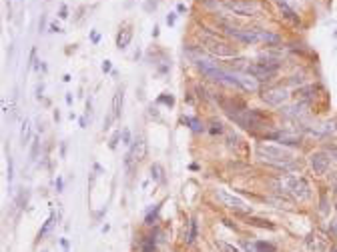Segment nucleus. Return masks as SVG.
Wrapping results in <instances>:
<instances>
[{
  "instance_id": "nucleus-1",
  "label": "nucleus",
  "mask_w": 337,
  "mask_h": 252,
  "mask_svg": "<svg viewBox=\"0 0 337 252\" xmlns=\"http://www.w3.org/2000/svg\"><path fill=\"white\" fill-rule=\"evenodd\" d=\"M255 154L261 162L279 168V170L291 172L295 168H299V162L295 158V152L289 148H285L283 144H267V142H259L255 146Z\"/></svg>"
},
{
  "instance_id": "nucleus-2",
  "label": "nucleus",
  "mask_w": 337,
  "mask_h": 252,
  "mask_svg": "<svg viewBox=\"0 0 337 252\" xmlns=\"http://www.w3.org/2000/svg\"><path fill=\"white\" fill-rule=\"evenodd\" d=\"M275 188L281 194H287L299 202H307L311 198V184L305 176H281L275 180Z\"/></svg>"
},
{
  "instance_id": "nucleus-3",
  "label": "nucleus",
  "mask_w": 337,
  "mask_h": 252,
  "mask_svg": "<svg viewBox=\"0 0 337 252\" xmlns=\"http://www.w3.org/2000/svg\"><path fill=\"white\" fill-rule=\"evenodd\" d=\"M279 60H273V58H263L259 62H249L247 66V74H251L253 78H257L259 82H267L275 78V74L279 72Z\"/></svg>"
},
{
  "instance_id": "nucleus-4",
  "label": "nucleus",
  "mask_w": 337,
  "mask_h": 252,
  "mask_svg": "<svg viewBox=\"0 0 337 252\" xmlns=\"http://www.w3.org/2000/svg\"><path fill=\"white\" fill-rule=\"evenodd\" d=\"M215 198H217L225 208H229V210H233V212H237V214H243V216L253 214V208L245 202L243 198L231 194V192L225 190V188H217V190H215Z\"/></svg>"
},
{
  "instance_id": "nucleus-5",
  "label": "nucleus",
  "mask_w": 337,
  "mask_h": 252,
  "mask_svg": "<svg viewBox=\"0 0 337 252\" xmlns=\"http://www.w3.org/2000/svg\"><path fill=\"white\" fill-rule=\"evenodd\" d=\"M203 40H205V46H207L209 52H211V54H215V56H219V58H231V56L237 54V48L231 46V44H229V42H225V40H221L219 36L205 34V36H203Z\"/></svg>"
},
{
  "instance_id": "nucleus-6",
  "label": "nucleus",
  "mask_w": 337,
  "mask_h": 252,
  "mask_svg": "<svg viewBox=\"0 0 337 252\" xmlns=\"http://www.w3.org/2000/svg\"><path fill=\"white\" fill-rule=\"evenodd\" d=\"M227 8L239 16H255L261 12V6L255 0H227Z\"/></svg>"
},
{
  "instance_id": "nucleus-7",
  "label": "nucleus",
  "mask_w": 337,
  "mask_h": 252,
  "mask_svg": "<svg viewBox=\"0 0 337 252\" xmlns=\"http://www.w3.org/2000/svg\"><path fill=\"white\" fill-rule=\"evenodd\" d=\"M329 164H331V160L325 150H317V152H313L309 156V168L315 176H325L329 170Z\"/></svg>"
},
{
  "instance_id": "nucleus-8",
  "label": "nucleus",
  "mask_w": 337,
  "mask_h": 252,
  "mask_svg": "<svg viewBox=\"0 0 337 252\" xmlns=\"http://www.w3.org/2000/svg\"><path fill=\"white\" fill-rule=\"evenodd\" d=\"M261 98L265 100L269 106H283L289 100V92L285 90L283 86H269V88L263 90Z\"/></svg>"
},
{
  "instance_id": "nucleus-9",
  "label": "nucleus",
  "mask_w": 337,
  "mask_h": 252,
  "mask_svg": "<svg viewBox=\"0 0 337 252\" xmlns=\"http://www.w3.org/2000/svg\"><path fill=\"white\" fill-rule=\"evenodd\" d=\"M305 246L311 252H327L331 248V240H329L327 234H323L321 230H315V232H311L309 236L305 238Z\"/></svg>"
},
{
  "instance_id": "nucleus-10",
  "label": "nucleus",
  "mask_w": 337,
  "mask_h": 252,
  "mask_svg": "<svg viewBox=\"0 0 337 252\" xmlns=\"http://www.w3.org/2000/svg\"><path fill=\"white\" fill-rule=\"evenodd\" d=\"M267 140H277L281 142L283 146H299L301 144V136L297 132H289V130H273V132H269Z\"/></svg>"
},
{
  "instance_id": "nucleus-11",
  "label": "nucleus",
  "mask_w": 337,
  "mask_h": 252,
  "mask_svg": "<svg viewBox=\"0 0 337 252\" xmlns=\"http://www.w3.org/2000/svg\"><path fill=\"white\" fill-rule=\"evenodd\" d=\"M147 152H149V146H147L145 138L139 136V138L132 140V144H131V148H129V158L134 160V162H143V160L147 158Z\"/></svg>"
},
{
  "instance_id": "nucleus-12",
  "label": "nucleus",
  "mask_w": 337,
  "mask_h": 252,
  "mask_svg": "<svg viewBox=\"0 0 337 252\" xmlns=\"http://www.w3.org/2000/svg\"><path fill=\"white\" fill-rule=\"evenodd\" d=\"M315 96H317V86H315V84H303V86H299V88L293 92L295 102H301V104L311 102Z\"/></svg>"
},
{
  "instance_id": "nucleus-13",
  "label": "nucleus",
  "mask_w": 337,
  "mask_h": 252,
  "mask_svg": "<svg viewBox=\"0 0 337 252\" xmlns=\"http://www.w3.org/2000/svg\"><path fill=\"white\" fill-rule=\"evenodd\" d=\"M279 12H281V16H283V20H287L291 26H299V24H301L299 14H297L287 2H281V0H279Z\"/></svg>"
},
{
  "instance_id": "nucleus-14",
  "label": "nucleus",
  "mask_w": 337,
  "mask_h": 252,
  "mask_svg": "<svg viewBox=\"0 0 337 252\" xmlns=\"http://www.w3.org/2000/svg\"><path fill=\"white\" fill-rule=\"evenodd\" d=\"M237 80H239V88H243L247 92H257L259 90V80L253 78L251 74H239L237 72Z\"/></svg>"
},
{
  "instance_id": "nucleus-15",
  "label": "nucleus",
  "mask_w": 337,
  "mask_h": 252,
  "mask_svg": "<svg viewBox=\"0 0 337 252\" xmlns=\"http://www.w3.org/2000/svg\"><path fill=\"white\" fill-rule=\"evenodd\" d=\"M197 232H199V222H197V216H191L187 226H185V234H183V240L187 244H193L197 238Z\"/></svg>"
},
{
  "instance_id": "nucleus-16",
  "label": "nucleus",
  "mask_w": 337,
  "mask_h": 252,
  "mask_svg": "<svg viewBox=\"0 0 337 252\" xmlns=\"http://www.w3.org/2000/svg\"><path fill=\"white\" fill-rule=\"evenodd\" d=\"M123 102H125V90L119 88L112 94V118H121L123 114Z\"/></svg>"
},
{
  "instance_id": "nucleus-17",
  "label": "nucleus",
  "mask_w": 337,
  "mask_h": 252,
  "mask_svg": "<svg viewBox=\"0 0 337 252\" xmlns=\"http://www.w3.org/2000/svg\"><path fill=\"white\" fill-rule=\"evenodd\" d=\"M131 40H132V30L129 26H125V28H121L119 32H116V48L119 50H125L131 44Z\"/></svg>"
},
{
  "instance_id": "nucleus-18",
  "label": "nucleus",
  "mask_w": 337,
  "mask_h": 252,
  "mask_svg": "<svg viewBox=\"0 0 337 252\" xmlns=\"http://www.w3.org/2000/svg\"><path fill=\"white\" fill-rule=\"evenodd\" d=\"M247 220H249V224H251V226H257V228H267V230H275V224H273V222H269V220H265V218H257V216L249 214V216H247Z\"/></svg>"
},
{
  "instance_id": "nucleus-19",
  "label": "nucleus",
  "mask_w": 337,
  "mask_h": 252,
  "mask_svg": "<svg viewBox=\"0 0 337 252\" xmlns=\"http://www.w3.org/2000/svg\"><path fill=\"white\" fill-rule=\"evenodd\" d=\"M56 224V212H50V216H48V220L42 224V228L38 230V238L37 240H40L42 236H46V234L50 232V230H53V226Z\"/></svg>"
},
{
  "instance_id": "nucleus-20",
  "label": "nucleus",
  "mask_w": 337,
  "mask_h": 252,
  "mask_svg": "<svg viewBox=\"0 0 337 252\" xmlns=\"http://www.w3.org/2000/svg\"><path fill=\"white\" fill-rule=\"evenodd\" d=\"M183 122H187V124H189V128H191L193 132H203V130H205L203 122H201L199 118H195V116H185Z\"/></svg>"
},
{
  "instance_id": "nucleus-21",
  "label": "nucleus",
  "mask_w": 337,
  "mask_h": 252,
  "mask_svg": "<svg viewBox=\"0 0 337 252\" xmlns=\"http://www.w3.org/2000/svg\"><path fill=\"white\" fill-rule=\"evenodd\" d=\"M150 178H153L155 182H159V184L165 182V170H163L161 164H153V166H150Z\"/></svg>"
},
{
  "instance_id": "nucleus-22",
  "label": "nucleus",
  "mask_w": 337,
  "mask_h": 252,
  "mask_svg": "<svg viewBox=\"0 0 337 252\" xmlns=\"http://www.w3.org/2000/svg\"><path fill=\"white\" fill-rule=\"evenodd\" d=\"M255 252H277V246L273 242H267V240H257Z\"/></svg>"
},
{
  "instance_id": "nucleus-23",
  "label": "nucleus",
  "mask_w": 337,
  "mask_h": 252,
  "mask_svg": "<svg viewBox=\"0 0 337 252\" xmlns=\"http://www.w3.org/2000/svg\"><path fill=\"white\" fill-rule=\"evenodd\" d=\"M28 140H30V122L24 120V122H22V128H20V144L26 146Z\"/></svg>"
},
{
  "instance_id": "nucleus-24",
  "label": "nucleus",
  "mask_w": 337,
  "mask_h": 252,
  "mask_svg": "<svg viewBox=\"0 0 337 252\" xmlns=\"http://www.w3.org/2000/svg\"><path fill=\"white\" fill-rule=\"evenodd\" d=\"M227 66L229 68H235V70H247V66H249V62L245 60V58H237V60H229L227 62Z\"/></svg>"
},
{
  "instance_id": "nucleus-25",
  "label": "nucleus",
  "mask_w": 337,
  "mask_h": 252,
  "mask_svg": "<svg viewBox=\"0 0 337 252\" xmlns=\"http://www.w3.org/2000/svg\"><path fill=\"white\" fill-rule=\"evenodd\" d=\"M215 246L221 250V252H241L235 244H229V242H225V240H215Z\"/></svg>"
},
{
  "instance_id": "nucleus-26",
  "label": "nucleus",
  "mask_w": 337,
  "mask_h": 252,
  "mask_svg": "<svg viewBox=\"0 0 337 252\" xmlns=\"http://www.w3.org/2000/svg\"><path fill=\"white\" fill-rule=\"evenodd\" d=\"M141 250H143V252H157L155 238H153V236H147V240L141 244Z\"/></svg>"
},
{
  "instance_id": "nucleus-27",
  "label": "nucleus",
  "mask_w": 337,
  "mask_h": 252,
  "mask_svg": "<svg viewBox=\"0 0 337 252\" xmlns=\"http://www.w3.org/2000/svg\"><path fill=\"white\" fill-rule=\"evenodd\" d=\"M159 210H161V206L157 204V206H155L153 210H150V212L147 214V218H145V224H147V226H153V224H155V220H157V214H159Z\"/></svg>"
},
{
  "instance_id": "nucleus-28",
  "label": "nucleus",
  "mask_w": 337,
  "mask_h": 252,
  "mask_svg": "<svg viewBox=\"0 0 337 252\" xmlns=\"http://www.w3.org/2000/svg\"><path fill=\"white\" fill-rule=\"evenodd\" d=\"M157 102H161V104H167L168 108H171V106L175 104V98H173V96H168V94H161V96L157 98Z\"/></svg>"
},
{
  "instance_id": "nucleus-29",
  "label": "nucleus",
  "mask_w": 337,
  "mask_h": 252,
  "mask_svg": "<svg viewBox=\"0 0 337 252\" xmlns=\"http://www.w3.org/2000/svg\"><path fill=\"white\" fill-rule=\"evenodd\" d=\"M211 134H221L223 132V124L217 122V120H211V128H209Z\"/></svg>"
},
{
  "instance_id": "nucleus-30",
  "label": "nucleus",
  "mask_w": 337,
  "mask_h": 252,
  "mask_svg": "<svg viewBox=\"0 0 337 252\" xmlns=\"http://www.w3.org/2000/svg\"><path fill=\"white\" fill-rule=\"evenodd\" d=\"M121 140H123V144H127V146L132 144V140H131V130H129V128H125V130L121 132Z\"/></svg>"
},
{
  "instance_id": "nucleus-31",
  "label": "nucleus",
  "mask_w": 337,
  "mask_h": 252,
  "mask_svg": "<svg viewBox=\"0 0 337 252\" xmlns=\"http://www.w3.org/2000/svg\"><path fill=\"white\" fill-rule=\"evenodd\" d=\"M119 140H121V132H116V134H112V138H111V142H109V146L114 150L116 148V144H119Z\"/></svg>"
},
{
  "instance_id": "nucleus-32",
  "label": "nucleus",
  "mask_w": 337,
  "mask_h": 252,
  "mask_svg": "<svg viewBox=\"0 0 337 252\" xmlns=\"http://www.w3.org/2000/svg\"><path fill=\"white\" fill-rule=\"evenodd\" d=\"M329 232H331L333 236L337 238V216H335V218H331V222H329Z\"/></svg>"
},
{
  "instance_id": "nucleus-33",
  "label": "nucleus",
  "mask_w": 337,
  "mask_h": 252,
  "mask_svg": "<svg viewBox=\"0 0 337 252\" xmlns=\"http://www.w3.org/2000/svg\"><path fill=\"white\" fill-rule=\"evenodd\" d=\"M241 246L245 248V252H255V242H247V240H241Z\"/></svg>"
},
{
  "instance_id": "nucleus-34",
  "label": "nucleus",
  "mask_w": 337,
  "mask_h": 252,
  "mask_svg": "<svg viewBox=\"0 0 337 252\" xmlns=\"http://www.w3.org/2000/svg\"><path fill=\"white\" fill-rule=\"evenodd\" d=\"M26 202H28V192H22V194L19 196V204H20V208H24Z\"/></svg>"
},
{
  "instance_id": "nucleus-35",
  "label": "nucleus",
  "mask_w": 337,
  "mask_h": 252,
  "mask_svg": "<svg viewBox=\"0 0 337 252\" xmlns=\"http://www.w3.org/2000/svg\"><path fill=\"white\" fill-rule=\"evenodd\" d=\"M30 156L37 158L38 156V140H35V144H32V150H30Z\"/></svg>"
},
{
  "instance_id": "nucleus-36",
  "label": "nucleus",
  "mask_w": 337,
  "mask_h": 252,
  "mask_svg": "<svg viewBox=\"0 0 337 252\" xmlns=\"http://www.w3.org/2000/svg\"><path fill=\"white\" fill-rule=\"evenodd\" d=\"M153 8H157V0H149V2L145 4V10H147V12H150Z\"/></svg>"
},
{
  "instance_id": "nucleus-37",
  "label": "nucleus",
  "mask_w": 337,
  "mask_h": 252,
  "mask_svg": "<svg viewBox=\"0 0 337 252\" xmlns=\"http://www.w3.org/2000/svg\"><path fill=\"white\" fill-rule=\"evenodd\" d=\"M175 20H177V14H175V12H171V14L167 16V24H168V26H173V24H175Z\"/></svg>"
},
{
  "instance_id": "nucleus-38",
  "label": "nucleus",
  "mask_w": 337,
  "mask_h": 252,
  "mask_svg": "<svg viewBox=\"0 0 337 252\" xmlns=\"http://www.w3.org/2000/svg\"><path fill=\"white\" fill-rule=\"evenodd\" d=\"M14 178V166H12V158L8 160V180Z\"/></svg>"
},
{
  "instance_id": "nucleus-39",
  "label": "nucleus",
  "mask_w": 337,
  "mask_h": 252,
  "mask_svg": "<svg viewBox=\"0 0 337 252\" xmlns=\"http://www.w3.org/2000/svg\"><path fill=\"white\" fill-rule=\"evenodd\" d=\"M111 70H112L111 60H105V62H103V72H111Z\"/></svg>"
},
{
  "instance_id": "nucleus-40",
  "label": "nucleus",
  "mask_w": 337,
  "mask_h": 252,
  "mask_svg": "<svg viewBox=\"0 0 337 252\" xmlns=\"http://www.w3.org/2000/svg\"><path fill=\"white\" fill-rule=\"evenodd\" d=\"M62 186H64L62 178H56V190H58V192H62Z\"/></svg>"
},
{
  "instance_id": "nucleus-41",
  "label": "nucleus",
  "mask_w": 337,
  "mask_h": 252,
  "mask_svg": "<svg viewBox=\"0 0 337 252\" xmlns=\"http://www.w3.org/2000/svg\"><path fill=\"white\" fill-rule=\"evenodd\" d=\"M327 154H329V156H335L333 160H337V148H335V146H333V148H329V152H327Z\"/></svg>"
},
{
  "instance_id": "nucleus-42",
  "label": "nucleus",
  "mask_w": 337,
  "mask_h": 252,
  "mask_svg": "<svg viewBox=\"0 0 337 252\" xmlns=\"http://www.w3.org/2000/svg\"><path fill=\"white\" fill-rule=\"evenodd\" d=\"M91 38H93V42H94V44H96V42L100 40V36L96 34V32H91Z\"/></svg>"
},
{
  "instance_id": "nucleus-43",
  "label": "nucleus",
  "mask_w": 337,
  "mask_h": 252,
  "mask_svg": "<svg viewBox=\"0 0 337 252\" xmlns=\"http://www.w3.org/2000/svg\"><path fill=\"white\" fill-rule=\"evenodd\" d=\"M223 222H225V224H227L229 228H233V230H237V224H233L231 220H223Z\"/></svg>"
},
{
  "instance_id": "nucleus-44",
  "label": "nucleus",
  "mask_w": 337,
  "mask_h": 252,
  "mask_svg": "<svg viewBox=\"0 0 337 252\" xmlns=\"http://www.w3.org/2000/svg\"><path fill=\"white\" fill-rule=\"evenodd\" d=\"M44 24H46V16L42 14V18H40V32L44 30Z\"/></svg>"
},
{
  "instance_id": "nucleus-45",
  "label": "nucleus",
  "mask_w": 337,
  "mask_h": 252,
  "mask_svg": "<svg viewBox=\"0 0 337 252\" xmlns=\"http://www.w3.org/2000/svg\"><path fill=\"white\" fill-rule=\"evenodd\" d=\"M107 128H111V116H109V118H105V130Z\"/></svg>"
},
{
  "instance_id": "nucleus-46",
  "label": "nucleus",
  "mask_w": 337,
  "mask_h": 252,
  "mask_svg": "<svg viewBox=\"0 0 337 252\" xmlns=\"http://www.w3.org/2000/svg\"><path fill=\"white\" fill-rule=\"evenodd\" d=\"M66 16H69V14H66V8L62 6V10H60V18H66Z\"/></svg>"
},
{
  "instance_id": "nucleus-47",
  "label": "nucleus",
  "mask_w": 337,
  "mask_h": 252,
  "mask_svg": "<svg viewBox=\"0 0 337 252\" xmlns=\"http://www.w3.org/2000/svg\"><path fill=\"white\" fill-rule=\"evenodd\" d=\"M58 30H60V28H58L56 24H50V32H58Z\"/></svg>"
},
{
  "instance_id": "nucleus-48",
  "label": "nucleus",
  "mask_w": 337,
  "mask_h": 252,
  "mask_svg": "<svg viewBox=\"0 0 337 252\" xmlns=\"http://www.w3.org/2000/svg\"><path fill=\"white\" fill-rule=\"evenodd\" d=\"M327 252H337V246H331V248L327 250Z\"/></svg>"
},
{
  "instance_id": "nucleus-49",
  "label": "nucleus",
  "mask_w": 337,
  "mask_h": 252,
  "mask_svg": "<svg viewBox=\"0 0 337 252\" xmlns=\"http://www.w3.org/2000/svg\"><path fill=\"white\" fill-rule=\"evenodd\" d=\"M335 210H337V198H335Z\"/></svg>"
},
{
  "instance_id": "nucleus-50",
  "label": "nucleus",
  "mask_w": 337,
  "mask_h": 252,
  "mask_svg": "<svg viewBox=\"0 0 337 252\" xmlns=\"http://www.w3.org/2000/svg\"><path fill=\"white\" fill-rule=\"evenodd\" d=\"M42 252H48V250H42Z\"/></svg>"
}]
</instances>
